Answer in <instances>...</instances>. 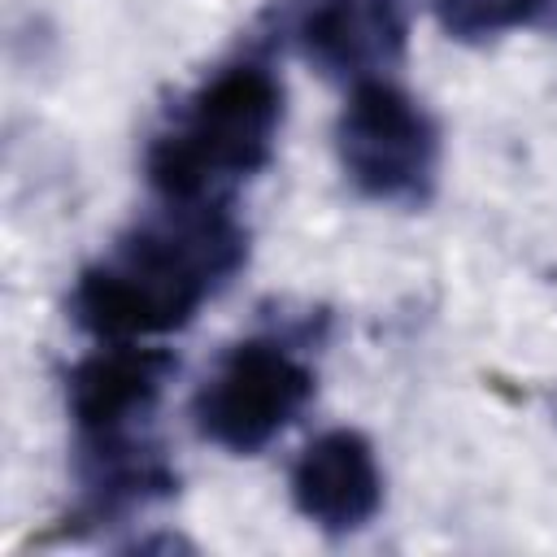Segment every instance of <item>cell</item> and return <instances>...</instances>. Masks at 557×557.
I'll use <instances>...</instances> for the list:
<instances>
[{"mask_svg":"<svg viewBox=\"0 0 557 557\" xmlns=\"http://www.w3.org/2000/svg\"><path fill=\"white\" fill-rule=\"evenodd\" d=\"M248 261V231L222 200H161L100 261L83 265L70 318L100 344L183 331Z\"/></svg>","mask_w":557,"mask_h":557,"instance_id":"1","label":"cell"},{"mask_svg":"<svg viewBox=\"0 0 557 557\" xmlns=\"http://www.w3.org/2000/svg\"><path fill=\"white\" fill-rule=\"evenodd\" d=\"M283 83L261 61H231L205 78L148 144L144 174L161 200H222L274 157Z\"/></svg>","mask_w":557,"mask_h":557,"instance_id":"2","label":"cell"},{"mask_svg":"<svg viewBox=\"0 0 557 557\" xmlns=\"http://www.w3.org/2000/svg\"><path fill=\"white\" fill-rule=\"evenodd\" d=\"M335 157L366 200L418 209L440 178V126L426 104L387 74L361 78L335 117Z\"/></svg>","mask_w":557,"mask_h":557,"instance_id":"3","label":"cell"},{"mask_svg":"<svg viewBox=\"0 0 557 557\" xmlns=\"http://www.w3.org/2000/svg\"><path fill=\"white\" fill-rule=\"evenodd\" d=\"M313 370L278 339H239L191 396L200 440L252 457L270 448L313 400Z\"/></svg>","mask_w":557,"mask_h":557,"instance_id":"4","label":"cell"},{"mask_svg":"<svg viewBox=\"0 0 557 557\" xmlns=\"http://www.w3.org/2000/svg\"><path fill=\"white\" fill-rule=\"evenodd\" d=\"M174 374L178 357L170 348H144L139 339L100 344L96 352L78 357L65 374V409L78 440H113L139 431Z\"/></svg>","mask_w":557,"mask_h":557,"instance_id":"5","label":"cell"},{"mask_svg":"<svg viewBox=\"0 0 557 557\" xmlns=\"http://www.w3.org/2000/svg\"><path fill=\"white\" fill-rule=\"evenodd\" d=\"M296 513L322 535H352L383 509V470L374 444L357 426H331L313 435L287 474Z\"/></svg>","mask_w":557,"mask_h":557,"instance_id":"6","label":"cell"},{"mask_svg":"<svg viewBox=\"0 0 557 557\" xmlns=\"http://www.w3.org/2000/svg\"><path fill=\"white\" fill-rule=\"evenodd\" d=\"M296 52L335 83L387 74L405 52L400 0H305L292 17Z\"/></svg>","mask_w":557,"mask_h":557,"instance_id":"7","label":"cell"},{"mask_svg":"<svg viewBox=\"0 0 557 557\" xmlns=\"http://www.w3.org/2000/svg\"><path fill=\"white\" fill-rule=\"evenodd\" d=\"M448 39L487 44L509 30H557V0H435Z\"/></svg>","mask_w":557,"mask_h":557,"instance_id":"8","label":"cell"}]
</instances>
